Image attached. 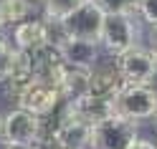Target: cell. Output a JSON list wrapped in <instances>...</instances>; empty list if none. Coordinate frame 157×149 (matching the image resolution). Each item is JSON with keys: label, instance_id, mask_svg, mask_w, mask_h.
Masks as SVG:
<instances>
[{"label": "cell", "instance_id": "obj_1", "mask_svg": "<svg viewBox=\"0 0 157 149\" xmlns=\"http://www.w3.org/2000/svg\"><path fill=\"white\" fill-rule=\"evenodd\" d=\"M114 114L132 124H140L144 119L157 116V88L124 84L119 96L114 99Z\"/></svg>", "mask_w": 157, "mask_h": 149}, {"label": "cell", "instance_id": "obj_2", "mask_svg": "<svg viewBox=\"0 0 157 149\" xmlns=\"http://www.w3.org/2000/svg\"><path fill=\"white\" fill-rule=\"evenodd\" d=\"M114 68L119 71L124 84H137V86H150L157 78V53L144 46H132L129 51L114 58Z\"/></svg>", "mask_w": 157, "mask_h": 149}, {"label": "cell", "instance_id": "obj_3", "mask_svg": "<svg viewBox=\"0 0 157 149\" xmlns=\"http://www.w3.org/2000/svg\"><path fill=\"white\" fill-rule=\"evenodd\" d=\"M41 139V119L23 109H10L0 116V142L3 147H33Z\"/></svg>", "mask_w": 157, "mask_h": 149}, {"label": "cell", "instance_id": "obj_4", "mask_svg": "<svg viewBox=\"0 0 157 149\" xmlns=\"http://www.w3.org/2000/svg\"><path fill=\"white\" fill-rule=\"evenodd\" d=\"M104 18L106 13L101 10L94 0H86L81 8H76L71 15H66L61 23V31L66 38H81V41H94L99 43L101 38V28H104Z\"/></svg>", "mask_w": 157, "mask_h": 149}, {"label": "cell", "instance_id": "obj_5", "mask_svg": "<svg viewBox=\"0 0 157 149\" xmlns=\"http://www.w3.org/2000/svg\"><path fill=\"white\" fill-rule=\"evenodd\" d=\"M99 46L104 48L112 58L122 56L124 51H129L132 46H137V23L134 15H106Z\"/></svg>", "mask_w": 157, "mask_h": 149}, {"label": "cell", "instance_id": "obj_6", "mask_svg": "<svg viewBox=\"0 0 157 149\" xmlns=\"http://www.w3.org/2000/svg\"><path fill=\"white\" fill-rule=\"evenodd\" d=\"M137 136V124L114 114L91 129V149H129Z\"/></svg>", "mask_w": 157, "mask_h": 149}, {"label": "cell", "instance_id": "obj_7", "mask_svg": "<svg viewBox=\"0 0 157 149\" xmlns=\"http://www.w3.org/2000/svg\"><path fill=\"white\" fill-rule=\"evenodd\" d=\"M91 129L94 126H89L78 116H74V111L63 101V106L56 114L53 142L58 147H63V149H91Z\"/></svg>", "mask_w": 157, "mask_h": 149}, {"label": "cell", "instance_id": "obj_8", "mask_svg": "<svg viewBox=\"0 0 157 149\" xmlns=\"http://www.w3.org/2000/svg\"><path fill=\"white\" fill-rule=\"evenodd\" d=\"M15 104L23 111H31L38 119H46V116H53L63 106V96H61V91L56 86L46 84V81H36L21 96H15Z\"/></svg>", "mask_w": 157, "mask_h": 149}, {"label": "cell", "instance_id": "obj_9", "mask_svg": "<svg viewBox=\"0 0 157 149\" xmlns=\"http://www.w3.org/2000/svg\"><path fill=\"white\" fill-rule=\"evenodd\" d=\"M13 48L18 53L33 56L51 46V25L46 18H28V20L13 25Z\"/></svg>", "mask_w": 157, "mask_h": 149}, {"label": "cell", "instance_id": "obj_10", "mask_svg": "<svg viewBox=\"0 0 157 149\" xmlns=\"http://www.w3.org/2000/svg\"><path fill=\"white\" fill-rule=\"evenodd\" d=\"M61 61L71 68H81V71H94L99 63L101 46L94 41H81V38H63L56 46Z\"/></svg>", "mask_w": 157, "mask_h": 149}, {"label": "cell", "instance_id": "obj_11", "mask_svg": "<svg viewBox=\"0 0 157 149\" xmlns=\"http://www.w3.org/2000/svg\"><path fill=\"white\" fill-rule=\"evenodd\" d=\"M68 109L74 111V116H78L81 121H86L89 126H96L99 121L114 116V101H106V99H96L91 94H86L76 101H66Z\"/></svg>", "mask_w": 157, "mask_h": 149}, {"label": "cell", "instance_id": "obj_12", "mask_svg": "<svg viewBox=\"0 0 157 149\" xmlns=\"http://www.w3.org/2000/svg\"><path fill=\"white\" fill-rule=\"evenodd\" d=\"M124 88V81L119 71L112 66H96L91 71V78H89V94L96 96V99H106V101H114L119 91Z\"/></svg>", "mask_w": 157, "mask_h": 149}, {"label": "cell", "instance_id": "obj_13", "mask_svg": "<svg viewBox=\"0 0 157 149\" xmlns=\"http://www.w3.org/2000/svg\"><path fill=\"white\" fill-rule=\"evenodd\" d=\"M89 78H91V71H81V68L63 66L53 86L61 91L63 101H76V99H81V96L89 94Z\"/></svg>", "mask_w": 157, "mask_h": 149}, {"label": "cell", "instance_id": "obj_14", "mask_svg": "<svg viewBox=\"0 0 157 149\" xmlns=\"http://www.w3.org/2000/svg\"><path fill=\"white\" fill-rule=\"evenodd\" d=\"M36 81H38V76H36V68H33L31 56L15 53V61H13V66H10V73H8V78H5L10 94H13V96H21L25 88L33 86Z\"/></svg>", "mask_w": 157, "mask_h": 149}, {"label": "cell", "instance_id": "obj_15", "mask_svg": "<svg viewBox=\"0 0 157 149\" xmlns=\"http://www.w3.org/2000/svg\"><path fill=\"white\" fill-rule=\"evenodd\" d=\"M86 0H46V20L51 23H61L66 15H71L76 8H81Z\"/></svg>", "mask_w": 157, "mask_h": 149}, {"label": "cell", "instance_id": "obj_16", "mask_svg": "<svg viewBox=\"0 0 157 149\" xmlns=\"http://www.w3.org/2000/svg\"><path fill=\"white\" fill-rule=\"evenodd\" d=\"M106 15H137V0H94Z\"/></svg>", "mask_w": 157, "mask_h": 149}, {"label": "cell", "instance_id": "obj_17", "mask_svg": "<svg viewBox=\"0 0 157 149\" xmlns=\"http://www.w3.org/2000/svg\"><path fill=\"white\" fill-rule=\"evenodd\" d=\"M15 53H18V51L13 48V43L0 33V81H5L8 73H10V66H13V61H15Z\"/></svg>", "mask_w": 157, "mask_h": 149}, {"label": "cell", "instance_id": "obj_18", "mask_svg": "<svg viewBox=\"0 0 157 149\" xmlns=\"http://www.w3.org/2000/svg\"><path fill=\"white\" fill-rule=\"evenodd\" d=\"M137 15L157 28V0H137Z\"/></svg>", "mask_w": 157, "mask_h": 149}, {"label": "cell", "instance_id": "obj_19", "mask_svg": "<svg viewBox=\"0 0 157 149\" xmlns=\"http://www.w3.org/2000/svg\"><path fill=\"white\" fill-rule=\"evenodd\" d=\"M129 149H157V142H152V139H144V136H137Z\"/></svg>", "mask_w": 157, "mask_h": 149}, {"label": "cell", "instance_id": "obj_20", "mask_svg": "<svg viewBox=\"0 0 157 149\" xmlns=\"http://www.w3.org/2000/svg\"><path fill=\"white\" fill-rule=\"evenodd\" d=\"M8 10H10V0H0V28L8 25Z\"/></svg>", "mask_w": 157, "mask_h": 149}, {"label": "cell", "instance_id": "obj_21", "mask_svg": "<svg viewBox=\"0 0 157 149\" xmlns=\"http://www.w3.org/2000/svg\"><path fill=\"white\" fill-rule=\"evenodd\" d=\"M3 149H36V144L33 147H3Z\"/></svg>", "mask_w": 157, "mask_h": 149}, {"label": "cell", "instance_id": "obj_22", "mask_svg": "<svg viewBox=\"0 0 157 149\" xmlns=\"http://www.w3.org/2000/svg\"><path fill=\"white\" fill-rule=\"evenodd\" d=\"M155 53H157V33H155Z\"/></svg>", "mask_w": 157, "mask_h": 149}]
</instances>
